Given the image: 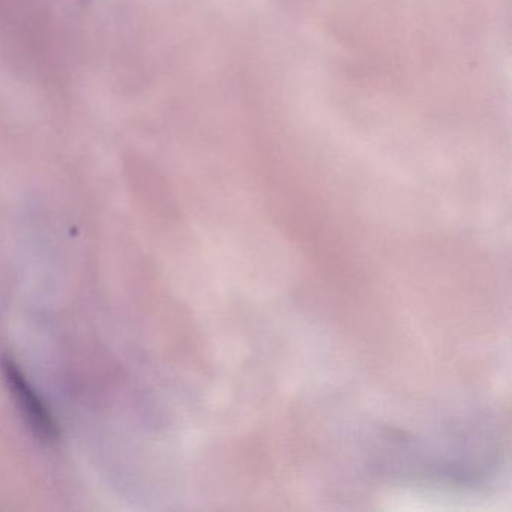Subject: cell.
<instances>
[{
  "instance_id": "cell-1",
  "label": "cell",
  "mask_w": 512,
  "mask_h": 512,
  "mask_svg": "<svg viewBox=\"0 0 512 512\" xmlns=\"http://www.w3.org/2000/svg\"><path fill=\"white\" fill-rule=\"evenodd\" d=\"M0 367L8 389L31 430L44 442H55L59 437L58 424L34 386L29 383L28 377L23 374L16 361L7 356L2 358Z\"/></svg>"
}]
</instances>
